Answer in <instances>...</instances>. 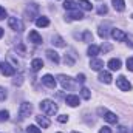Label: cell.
Segmentation results:
<instances>
[{"instance_id": "cell-40", "label": "cell", "mask_w": 133, "mask_h": 133, "mask_svg": "<svg viewBox=\"0 0 133 133\" xmlns=\"http://www.w3.org/2000/svg\"><path fill=\"white\" fill-rule=\"evenodd\" d=\"M2 37H3V30L0 28V39H2Z\"/></svg>"}, {"instance_id": "cell-26", "label": "cell", "mask_w": 133, "mask_h": 133, "mask_svg": "<svg viewBox=\"0 0 133 133\" xmlns=\"http://www.w3.org/2000/svg\"><path fill=\"white\" fill-rule=\"evenodd\" d=\"M81 95H82V98H84V99H90V98H91L90 90H88V88H85V87H82V88H81Z\"/></svg>"}, {"instance_id": "cell-25", "label": "cell", "mask_w": 133, "mask_h": 133, "mask_svg": "<svg viewBox=\"0 0 133 133\" xmlns=\"http://www.w3.org/2000/svg\"><path fill=\"white\" fill-rule=\"evenodd\" d=\"M42 66H43L42 59H34L33 62H31V68H33V71H39Z\"/></svg>"}, {"instance_id": "cell-22", "label": "cell", "mask_w": 133, "mask_h": 133, "mask_svg": "<svg viewBox=\"0 0 133 133\" xmlns=\"http://www.w3.org/2000/svg\"><path fill=\"white\" fill-rule=\"evenodd\" d=\"M99 46H96V45H90L88 46V50H87V54L90 56V57H96V54L99 53Z\"/></svg>"}, {"instance_id": "cell-16", "label": "cell", "mask_w": 133, "mask_h": 133, "mask_svg": "<svg viewBox=\"0 0 133 133\" xmlns=\"http://www.w3.org/2000/svg\"><path fill=\"white\" fill-rule=\"evenodd\" d=\"M36 25H37L39 28H45V26H48V25H50V20H48V17L39 16V17L36 19Z\"/></svg>"}, {"instance_id": "cell-31", "label": "cell", "mask_w": 133, "mask_h": 133, "mask_svg": "<svg viewBox=\"0 0 133 133\" xmlns=\"http://www.w3.org/2000/svg\"><path fill=\"white\" fill-rule=\"evenodd\" d=\"M84 40H85V42H91V40H93V36H91L90 31H85V33H84Z\"/></svg>"}, {"instance_id": "cell-39", "label": "cell", "mask_w": 133, "mask_h": 133, "mask_svg": "<svg viewBox=\"0 0 133 133\" xmlns=\"http://www.w3.org/2000/svg\"><path fill=\"white\" fill-rule=\"evenodd\" d=\"M99 133H111V130H110L108 127H102V129L99 130Z\"/></svg>"}, {"instance_id": "cell-11", "label": "cell", "mask_w": 133, "mask_h": 133, "mask_svg": "<svg viewBox=\"0 0 133 133\" xmlns=\"http://www.w3.org/2000/svg\"><path fill=\"white\" fill-rule=\"evenodd\" d=\"M28 40L30 42H33V43H36V45H40L42 43V36L37 33V31H30V34H28Z\"/></svg>"}, {"instance_id": "cell-32", "label": "cell", "mask_w": 133, "mask_h": 133, "mask_svg": "<svg viewBox=\"0 0 133 133\" xmlns=\"http://www.w3.org/2000/svg\"><path fill=\"white\" fill-rule=\"evenodd\" d=\"M116 133H129V129H127L125 125H119V127L116 129Z\"/></svg>"}, {"instance_id": "cell-17", "label": "cell", "mask_w": 133, "mask_h": 133, "mask_svg": "<svg viewBox=\"0 0 133 133\" xmlns=\"http://www.w3.org/2000/svg\"><path fill=\"white\" fill-rule=\"evenodd\" d=\"M121 65H122V64H121L119 59H110V61H108V68H110L111 71H118V70L121 68Z\"/></svg>"}, {"instance_id": "cell-3", "label": "cell", "mask_w": 133, "mask_h": 133, "mask_svg": "<svg viewBox=\"0 0 133 133\" xmlns=\"http://www.w3.org/2000/svg\"><path fill=\"white\" fill-rule=\"evenodd\" d=\"M116 85H118V88L122 90V91H130V90H132V84H130L129 79H125L124 76H119V77L116 79Z\"/></svg>"}, {"instance_id": "cell-27", "label": "cell", "mask_w": 133, "mask_h": 133, "mask_svg": "<svg viewBox=\"0 0 133 133\" xmlns=\"http://www.w3.org/2000/svg\"><path fill=\"white\" fill-rule=\"evenodd\" d=\"M64 61H65V64L66 65H74V62H76V59H74V57H73V56H71V54H65V59H64Z\"/></svg>"}, {"instance_id": "cell-36", "label": "cell", "mask_w": 133, "mask_h": 133, "mask_svg": "<svg viewBox=\"0 0 133 133\" xmlns=\"http://www.w3.org/2000/svg\"><path fill=\"white\" fill-rule=\"evenodd\" d=\"M99 50H101V51H104V53H107V51H110V50H111V46H110V45H107V43H104Z\"/></svg>"}, {"instance_id": "cell-23", "label": "cell", "mask_w": 133, "mask_h": 133, "mask_svg": "<svg viewBox=\"0 0 133 133\" xmlns=\"http://www.w3.org/2000/svg\"><path fill=\"white\" fill-rule=\"evenodd\" d=\"M82 9H85V11H91L93 9V5L88 2V0H79V3H77Z\"/></svg>"}, {"instance_id": "cell-13", "label": "cell", "mask_w": 133, "mask_h": 133, "mask_svg": "<svg viewBox=\"0 0 133 133\" xmlns=\"http://www.w3.org/2000/svg\"><path fill=\"white\" fill-rule=\"evenodd\" d=\"M90 68L95 70V71H101L104 68V61H101V59H91L90 61Z\"/></svg>"}, {"instance_id": "cell-21", "label": "cell", "mask_w": 133, "mask_h": 133, "mask_svg": "<svg viewBox=\"0 0 133 133\" xmlns=\"http://www.w3.org/2000/svg\"><path fill=\"white\" fill-rule=\"evenodd\" d=\"M111 3H113V8L116 11H124L125 9V2L124 0H111Z\"/></svg>"}, {"instance_id": "cell-19", "label": "cell", "mask_w": 133, "mask_h": 133, "mask_svg": "<svg viewBox=\"0 0 133 133\" xmlns=\"http://www.w3.org/2000/svg\"><path fill=\"white\" fill-rule=\"evenodd\" d=\"M99 81L104 84H110L111 82V74L108 71H101L99 73Z\"/></svg>"}, {"instance_id": "cell-20", "label": "cell", "mask_w": 133, "mask_h": 133, "mask_svg": "<svg viewBox=\"0 0 133 133\" xmlns=\"http://www.w3.org/2000/svg\"><path fill=\"white\" fill-rule=\"evenodd\" d=\"M51 40H53L51 43H53V45H56V46H59V48H64V46H65V40H64L61 36H57V34H56V36H53V39H51Z\"/></svg>"}, {"instance_id": "cell-9", "label": "cell", "mask_w": 133, "mask_h": 133, "mask_svg": "<svg viewBox=\"0 0 133 133\" xmlns=\"http://www.w3.org/2000/svg\"><path fill=\"white\" fill-rule=\"evenodd\" d=\"M37 12H39V6H37L36 3H31V5H28V8H26V16H30L28 19L39 17V16H37Z\"/></svg>"}, {"instance_id": "cell-24", "label": "cell", "mask_w": 133, "mask_h": 133, "mask_svg": "<svg viewBox=\"0 0 133 133\" xmlns=\"http://www.w3.org/2000/svg\"><path fill=\"white\" fill-rule=\"evenodd\" d=\"M76 2L74 0H65L64 2V8H65L66 11H73V9H76Z\"/></svg>"}, {"instance_id": "cell-34", "label": "cell", "mask_w": 133, "mask_h": 133, "mask_svg": "<svg viewBox=\"0 0 133 133\" xmlns=\"http://www.w3.org/2000/svg\"><path fill=\"white\" fill-rule=\"evenodd\" d=\"M98 12H99L101 16H102V14H107V12H108V8H107L105 5H102V6H101L99 9H98Z\"/></svg>"}, {"instance_id": "cell-10", "label": "cell", "mask_w": 133, "mask_h": 133, "mask_svg": "<svg viewBox=\"0 0 133 133\" xmlns=\"http://www.w3.org/2000/svg\"><path fill=\"white\" fill-rule=\"evenodd\" d=\"M42 82L48 87V88H56V79L51 76V74H45L42 77Z\"/></svg>"}, {"instance_id": "cell-8", "label": "cell", "mask_w": 133, "mask_h": 133, "mask_svg": "<svg viewBox=\"0 0 133 133\" xmlns=\"http://www.w3.org/2000/svg\"><path fill=\"white\" fill-rule=\"evenodd\" d=\"M111 37H113L116 42H124V40H127V34L124 33L122 30H118V28H113V30H111Z\"/></svg>"}, {"instance_id": "cell-37", "label": "cell", "mask_w": 133, "mask_h": 133, "mask_svg": "<svg viewBox=\"0 0 133 133\" xmlns=\"http://www.w3.org/2000/svg\"><path fill=\"white\" fill-rule=\"evenodd\" d=\"M57 121L59 122H66L68 121V116L66 115H61V116H57Z\"/></svg>"}, {"instance_id": "cell-7", "label": "cell", "mask_w": 133, "mask_h": 133, "mask_svg": "<svg viewBox=\"0 0 133 133\" xmlns=\"http://www.w3.org/2000/svg\"><path fill=\"white\" fill-rule=\"evenodd\" d=\"M0 71H2L3 76H12L16 73V68L11 65V64H8V62H2L0 64Z\"/></svg>"}, {"instance_id": "cell-41", "label": "cell", "mask_w": 133, "mask_h": 133, "mask_svg": "<svg viewBox=\"0 0 133 133\" xmlns=\"http://www.w3.org/2000/svg\"><path fill=\"white\" fill-rule=\"evenodd\" d=\"M73 133H77V132H73Z\"/></svg>"}, {"instance_id": "cell-2", "label": "cell", "mask_w": 133, "mask_h": 133, "mask_svg": "<svg viewBox=\"0 0 133 133\" xmlns=\"http://www.w3.org/2000/svg\"><path fill=\"white\" fill-rule=\"evenodd\" d=\"M99 115H102V118H104L108 124H116V122H118V116H116L115 113L105 110V108H99Z\"/></svg>"}, {"instance_id": "cell-5", "label": "cell", "mask_w": 133, "mask_h": 133, "mask_svg": "<svg viewBox=\"0 0 133 133\" xmlns=\"http://www.w3.org/2000/svg\"><path fill=\"white\" fill-rule=\"evenodd\" d=\"M57 79H59V82H61V85H62L64 88H66V90H73V88H74L73 81H71V77H70V76L59 74V76H57Z\"/></svg>"}, {"instance_id": "cell-14", "label": "cell", "mask_w": 133, "mask_h": 133, "mask_svg": "<svg viewBox=\"0 0 133 133\" xmlns=\"http://www.w3.org/2000/svg\"><path fill=\"white\" fill-rule=\"evenodd\" d=\"M65 102L70 107H77V105H79V96H76V95H68L65 98Z\"/></svg>"}, {"instance_id": "cell-6", "label": "cell", "mask_w": 133, "mask_h": 133, "mask_svg": "<svg viewBox=\"0 0 133 133\" xmlns=\"http://www.w3.org/2000/svg\"><path fill=\"white\" fill-rule=\"evenodd\" d=\"M8 25H9V28L14 30V31H22V30H23V23H22V20H19L17 17H9V19H8Z\"/></svg>"}, {"instance_id": "cell-35", "label": "cell", "mask_w": 133, "mask_h": 133, "mask_svg": "<svg viewBox=\"0 0 133 133\" xmlns=\"http://www.w3.org/2000/svg\"><path fill=\"white\" fill-rule=\"evenodd\" d=\"M5 17H6V9L0 6V20H5Z\"/></svg>"}, {"instance_id": "cell-38", "label": "cell", "mask_w": 133, "mask_h": 133, "mask_svg": "<svg viewBox=\"0 0 133 133\" xmlns=\"http://www.w3.org/2000/svg\"><path fill=\"white\" fill-rule=\"evenodd\" d=\"M77 82H81V84H84L85 82V74H77Z\"/></svg>"}, {"instance_id": "cell-28", "label": "cell", "mask_w": 133, "mask_h": 133, "mask_svg": "<svg viewBox=\"0 0 133 133\" xmlns=\"http://www.w3.org/2000/svg\"><path fill=\"white\" fill-rule=\"evenodd\" d=\"M26 133H40V129L37 125H28L26 127Z\"/></svg>"}, {"instance_id": "cell-33", "label": "cell", "mask_w": 133, "mask_h": 133, "mask_svg": "<svg viewBox=\"0 0 133 133\" xmlns=\"http://www.w3.org/2000/svg\"><path fill=\"white\" fill-rule=\"evenodd\" d=\"M125 64H127V70H130V71H133V57H129Z\"/></svg>"}, {"instance_id": "cell-30", "label": "cell", "mask_w": 133, "mask_h": 133, "mask_svg": "<svg viewBox=\"0 0 133 133\" xmlns=\"http://www.w3.org/2000/svg\"><path fill=\"white\" fill-rule=\"evenodd\" d=\"M6 96H8V93H6V90H5L3 87H0V102H2V101H5V99H6Z\"/></svg>"}, {"instance_id": "cell-15", "label": "cell", "mask_w": 133, "mask_h": 133, "mask_svg": "<svg viewBox=\"0 0 133 133\" xmlns=\"http://www.w3.org/2000/svg\"><path fill=\"white\" fill-rule=\"evenodd\" d=\"M46 57H48L53 64H59V62H61V57H59V54H57L54 50H48V51H46Z\"/></svg>"}, {"instance_id": "cell-18", "label": "cell", "mask_w": 133, "mask_h": 133, "mask_svg": "<svg viewBox=\"0 0 133 133\" xmlns=\"http://www.w3.org/2000/svg\"><path fill=\"white\" fill-rule=\"evenodd\" d=\"M36 121H37V124H39L42 129H48V127H50V121H48L45 116H42V115H40V116H36Z\"/></svg>"}, {"instance_id": "cell-1", "label": "cell", "mask_w": 133, "mask_h": 133, "mask_svg": "<svg viewBox=\"0 0 133 133\" xmlns=\"http://www.w3.org/2000/svg\"><path fill=\"white\" fill-rule=\"evenodd\" d=\"M40 110L45 113V115H48V116H54L56 113H57V105H56V102H53V101L50 99H45L40 102Z\"/></svg>"}, {"instance_id": "cell-12", "label": "cell", "mask_w": 133, "mask_h": 133, "mask_svg": "<svg viewBox=\"0 0 133 133\" xmlns=\"http://www.w3.org/2000/svg\"><path fill=\"white\" fill-rule=\"evenodd\" d=\"M66 17H68V20H82L84 19V14L76 8V9L70 11V14H66Z\"/></svg>"}, {"instance_id": "cell-4", "label": "cell", "mask_w": 133, "mask_h": 133, "mask_svg": "<svg viewBox=\"0 0 133 133\" xmlns=\"http://www.w3.org/2000/svg\"><path fill=\"white\" fill-rule=\"evenodd\" d=\"M31 111H33V105H31L30 102H23V104H20L19 115H20V118H22V119L28 118V116L31 115Z\"/></svg>"}, {"instance_id": "cell-29", "label": "cell", "mask_w": 133, "mask_h": 133, "mask_svg": "<svg viewBox=\"0 0 133 133\" xmlns=\"http://www.w3.org/2000/svg\"><path fill=\"white\" fill-rule=\"evenodd\" d=\"M8 119H9V111L2 110L0 111V121H8Z\"/></svg>"}]
</instances>
